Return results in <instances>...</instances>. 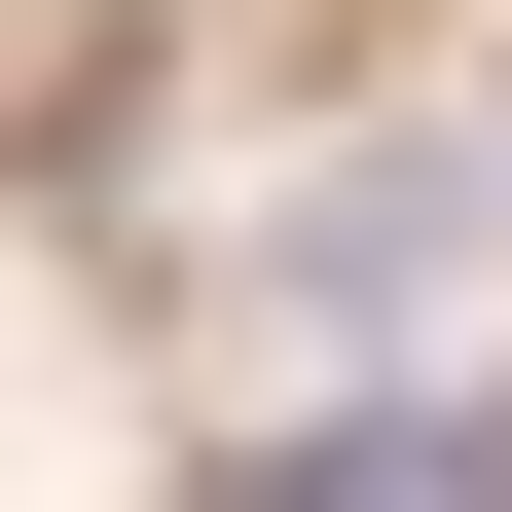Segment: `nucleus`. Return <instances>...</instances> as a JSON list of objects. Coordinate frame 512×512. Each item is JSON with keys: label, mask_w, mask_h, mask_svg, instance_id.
Returning a JSON list of instances; mask_svg holds the SVG:
<instances>
[{"label": "nucleus", "mask_w": 512, "mask_h": 512, "mask_svg": "<svg viewBox=\"0 0 512 512\" xmlns=\"http://www.w3.org/2000/svg\"><path fill=\"white\" fill-rule=\"evenodd\" d=\"M476 476H512V403H476Z\"/></svg>", "instance_id": "nucleus-1"}]
</instances>
